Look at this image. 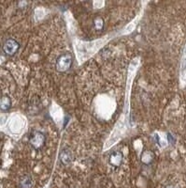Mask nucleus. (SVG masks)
<instances>
[{
    "mask_svg": "<svg viewBox=\"0 0 186 188\" xmlns=\"http://www.w3.org/2000/svg\"><path fill=\"white\" fill-rule=\"evenodd\" d=\"M154 157H155L154 153L151 152V150H145V152H143L141 154L140 161L144 165H149L154 160Z\"/></svg>",
    "mask_w": 186,
    "mask_h": 188,
    "instance_id": "obj_7",
    "label": "nucleus"
},
{
    "mask_svg": "<svg viewBox=\"0 0 186 188\" xmlns=\"http://www.w3.org/2000/svg\"><path fill=\"white\" fill-rule=\"evenodd\" d=\"M95 26L97 29H101L103 27V20L101 18H96L95 20Z\"/></svg>",
    "mask_w": 186,
    "mask_h": 188,
    "instance_id": "obj_9",
    "label": "nucleus"
},
{
    "mask_svg": "<svg viewBox=\"0 0 186 188\" xmlns=\"http://www.w3.org/2000/svg\"><path fill=\"white\" fill-rule=\"evenodd\" d=\"M60 161L64 166L70 165L73 161V154L68 149H64L60 153Z\"/></svg>",
    "mask_w": 186,
    "mask_h": 188,
    "instance_id": "obj_5",
    "label": "nucleus"
},
{
    "mask_svg": "<svg viewBox=\"0 0 186 188\" xmlns=\"http://www.w3.org/2000/svg\"><path fill=\"white\" fill-rule=\"evenodd\" d=\"M12 102L10 96L8 95H3L0 101V109L2 112H7L11 108Z\"/></svg>",
    "mask_w": 186,
    "mask_h": 188,
    "instance_id": "obj_6",
    "label": "nucleus"
},
{
    "mask_svg": "<svg viewBox=\"0 0 186 188\" xmlns=\"http://www.w3.org/2000/svg\"><path fill=\"white\" fill-rule=\"evenodd\" d=\"M33 185V180L30 175H25L20 181V188H31Z\"/></svg>",
    "mask_w": 186,
    "mask_h": 188,
    "instance_id": "obj_8",
    "label": "nucleus"
},
{
    "mask_svg": "<svg viewBox=\"0 0 186 188\" xmlns=\"http://www.w3.org/2000/svg\"><path fill=\"white\" fill-rule=\"evenodd\" d=\"M20 43L15 39H7L2 45V51L8 57H12L19 51Z\"/></svg>",
    "mask_w": 186,
    "mask_h": 188,
    "instance_id": "obj_3",
    "label": "nucleus"
},
{
    "mask_svg": "<svg viewBox=\"0 0 186 188\" xmlns=\"http://www.w3.org/2000/svg\"><path fill=\"white\" fill-rule=\"evenodd\" d=\"M46 136L42 132L34 131L29 136V144L35 150H40L45 146Z\"/></svg>",
    "mask_w": 186,
    "mask_h": 188,
    "instance_id": "obj_2",
    "label": "nucleus"
},
{
    "mask_svg": "<svg viewBox=\"0 0 186 188\" xmlns=\"http://www.w3.org/2000/svg\"><path fill=\"white\" fill-rule=\"evenodd\" d=\"M124 160V155L119 150L113 152L109 157V164L113 168H119Z\"/></svg>",
    "mask_w": 186,
    "mask_h": 188,
    "instance_id": "obj_4",
    "label": "nucleus"
},
{
    "mask_svg": "<svg viewBox=\"0 0 186 188\" xmlns=\"http://www.w3.org/2000/svg\"><path fill=\"white\" fill-rule=\"evenodd\" d=\"M166 188H179V187H177V186H175V185H168V186H167Z\"/></svg>",
    "mask_w": 186,
    "mask_h": 188,
    "instance_id": "obj_10",
    "label": "nucleus"
},
{
    "mask_svg": "<svg viewBox=\"0 0 186 188\" xmlns=\"http://www.w3.org/2000/svg\"><path fill=\"white\" fill-rule=\"evenodd\" d=\"M73 63L72 55L68 52L63 53L56 59L55 62V69L58 73H66L69 71Z\"/></svg>",
    "mask_w": 186,
    "mask_h": 188,
    "instance_id": "obj_1",
    "label": "nucleus"
}]
</instances>
